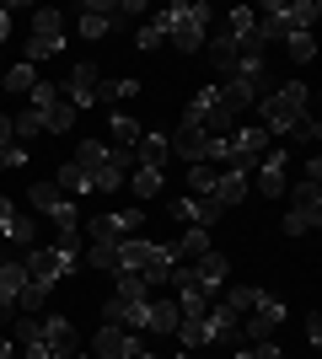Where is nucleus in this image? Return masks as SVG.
Here are the masks:
<instances>
[{
    "instance_id": "40",
    "label": "nucleus",
    "mask_w": 322,
    "mask_h": 359,
    "mask_svg": "<svg viewBox=\"0 0 322 359\" xmlns=\"http://www.w3.org/2000/svg\"><path fill=\"white\" fill-rule=\"evenodd\" d=\"M107 135L119 140L123 150H135V140H140V123L129 118V113H113V123H107Z\"/></svg>"
},
{
    "instance_id": "43",
    "label": "nucleus",
    "mask_w": 322,
    "mask_h": 359,
    "mask_svg": "<svg viewBox=\"0 0 322 359\" xmlns=\"http://www.w3.org/2000/svg\"><path fill=\"white\" fill-rule=\"evenodd\" d=\"M140 91V81H129V75H123V81H97V102H119V97H135Z\"/></svg>"
},
{
    "instance_id": "9",
    "label": "nucleus",
    "mask_w": 322,
    "mask_h": 359,
    "mask_svg": "<svg viewBox=\"0 0 322 359\" xmlns=\"http://www.w3.org/2000/svg\"><path fill=\"white\" fill-rule=\"evenodd\" d=\"M32 210H43L48 220H54V236H70V231H81V215L76 204L54 188V182H32Z\"/></svg>"
},
{
    "instance_id": "55",
    "label": "nucleus",
    "mask_w": 322,
    "mask_h": 359,
    "mask_svg": "<svg viewBox=\"0 0 322 359\" xmlns=\"http://www.w3.org/2000/svg\"><path fill=\"white\" fill-rule=\"evenodd\" d=\"M70 359H86V354H70Z\"/></svg>"
},
{
    "instance_id": "8",
    "label": "nucleus",
    "mask_w": 322,
    "mask_h": 359,
    "mask_svg": "<svg viewBox=\"0 0 322 359\" xmlns=\"http://www.w3.org/2000/svg\"><path fill=\"white\" fill-rule=\"evenodd\" d=\"M135 231H145V210H113V215H97V220L81 225V236L86 241H129Z\"/></svg>"
},
{
    "instance_id": "56",
    "label": "nucleus",
    "mask_w": 322,
    "mask_h": 359,
    "mask_svg": "<svg viewBox=\"0 0 322 359\" xmlns=\"http://www.w3.org/2000/svg\"><path fill=\"white\" fill-rule=\"evenodd\" d=\"M177 359H188V354H177Z\"/></svg>"
},
{
    "instance_id": "27",
    "label": "nucleus",
    "mask_w": 322,
    "mask_h": 359,
    "mask_svg": "<svg viewBox=\"0 0 322 359\" xmlns=\"http://www.w3.org/2000/svg\"><path fill=\"white\" fill-rule=\"evenodd\" d=\"M215 107H220V86H199V91H194V102L183 107V123H210Z\"/></svg>"
},
{
    "instance_id": "31",
    "label": "nucleus",
    "mask_w": 322,
    "mask_h": 359,
    "mask_svg": "<svg viewBox=\"0 0 322 359\" xmlns=\"http://www.w3.org/2000/svg\"><path fill=\"white\" fill-rule=\"evenodd\" d=\"M54 188H60V194L70 198V204H76V198H86V194H92V182H86V172H81L76 161H70V166H60V172H54Z\"/></svg>"
},
{
    "instance_id": "10",
    "label": "nucleus",
    "mask_w": 322,
    "mask_h": 359,
    "mask_svg": "<svg viewBox=\"0 0 322 359\" xmlns=\"http://www.w3.org/2000/svg\"><path fill=\"white\" fill-rule=\"evenodd\" d=\"M279 322H285V300L269 295V290H258V306H253V316H247L236 332H242L247 344H269V332H274Z\"/></svg>"
},
{
    "instance_id": "23",
    "label": "nucleus",
    "mask_w": 322,
    "mask_h": 359,
    "mask_svg": "<svg viewBox=\"0 0 322 359\" xmlns=\"http://www.w3.org/2000/svg\"><path fill=\"white\" fill-rule=\"evenodd\" d=\"M76 27H81V38H107V32L119 27V11L113 6H81Z\"/></svg>"
},
{
    "instance_id": "6",
    "label": "nucleus",
    "mask_w": 322,
    "mask_h": 359,
    "mask_svg": "<svg viewBox=\"0 0 322 359\" xmlns=\"http://www.w3.org/2000/svg\"><path fill=\"white\" fill-rule=\"evenodd\" d=\"M76 263H81V252H65V247H27V257H22L27 279H32V285H43V290H54L60 279H70Z\"/></svg>"
},
{
    "instance_id": "17",
    "label": "nucleus",
    "mask_w": 322,
    "mask_h": 359,
    "mask_svg": "<svg viewBox=\"0 0 322 359\" xmlns=\"http://www.w3.org/2000/svg\"><path fill=\"white\" fill-rule=\"evenodd\" d=\"M263 97V81H247V75H231L226 86H220V107H226L231 118H242L247 107H258Z\"/></svg>"
},
{
    "instance_id": "54",
    "label": "nucleus",
    "mask_w": 322,
    "mask_h": 359,
    "mask_svg": "<svg viewBox=\"0 0 322 359\" xmlns=\"http://www.w3.org/2000/svg\"><path fill=\"white\" fill-rule=\"evenodd\" d=\"M226 359H253V348H236V354H226Z\"/></svg>"
},
{
    "instance_id": "35",
    "label": "nucleus",
    "mask_w": 322,
    "mask_h": 359,
    "mask_svg": "<svg viewBox=\"0 0 322 359\" xmlns=\"http://www.w3.org/2000/svg\"><path fill=\"white\" fill-rule=\"evenodd\" d=\"M226 32L236 38V43H247V38L258 32V11H253V6H236V11H226Z\"/></svg>"
},
{
    "instance_id": "12",
    "label": "nucleus",
    "mask_w": 322,
    "mask_h": 359,
    "mask_svg": "<svg viewBox=\"0 0 322 359\" xmlns=\"http://www.w3.org/2000/svg\"><path fill=\"white\" fill-rule=\"evenodd\" d=\"M167 145H172V161H188V166L210 161V129L204 123H177L167 135Z\"/></svg>"
},
{
    "instance_id": "32",
    "label": "nucleus",
    "mask_w": 322,
    "mask_h": 359,
    "mask_svg": "<svg viewBox=\"0 0 322 359\" xmlns=\"http://www.w3.org/2000/svg\"><path fill=\"white\" fill-rule=\"evenodd\" d=\"M317 225H322V204H317V210H301V204H290V215L279 220V231H285V236H307V231H317Z\"/></svg>"
},
{
    "instance_id": "42",
    "label": "nucleus",
    "mask_w": 322,
    "mask_h": 359,
    "mask_svg": "<svg viewBox=\"0 0 322 359\" xmlns=\"http://www.w3.org/2000/svg\"><path fill=\"white\" fill-rule=\"evenodd\" d=\"M210 188H215V166L210 161L188 166V194H194V198H210Z\"/></svg>"
},
{
    "instance_id": "11",
    "label": "nucleus",
    "mask_w": 322,
    "mask_h": 359,
    "mask_svg": "<svg viewBox=\"0 0 322 359\" xmlns=\"http://www.w3.org/2000/svg\"><path fill=\"white\" fill-rule=\"evenodd\" d=\"M60 97L76 107V113L97 107V65L92 60H76V65H70V75H65V86H60Z\"/></svg>"
},
{
    "instance_id": "2",
    "label": "nucleus",
    "mask_w": 322,
    "mask_h": 359,
    "mask_svg": "<svg viewBox=\"0 0 322 359\" xmlns=\"http://www.w3.org/2000/svg\"><path fill=\"white\" fill-rule=\"evenodd\" d=\"M301 118H311V91L301 86V81H285L279 91L258 97V129L269 140H274V135H290Z\"/></svg>"
},
{
    "instance_id": "28",
    "label": "nucleus",
    "mask_w": 322,
    "mask_h": 359,
    "mask_svg": "<svg viewBox=\"0 0 322 359\" xmlns=\"http://www.w3.org/2000/svg\"><path fill=\"white\" fill-rule=\"evenodd\" d=\"M167 247H172V257H199V252H210V231L204 225H183V236H172Z\"/></svg>"
},
{
    "instance_id": "21",
    "label": "nucleus",
    "mask_w": 322,
    "mask_h": 359,
    "mask_svg": "<svg viewBox=\"0 0 322 359\" xmlns=\"http://www.w3.org/2000/svg\"><path fill=\"white\" fill-rule=\"evenodd\" d=\"M188 273H194V279H199V285H204V290L215 295V290L226 285L231 263H226V252H215V247H210V252H199V257H194V269H188Z\"/></svg>"
},
{
    "instance_id": "29",
    "label": "nucleus",
    "mask_w": 322,
    "mask_h": 359,
    "mask_svg": "<svg viewBox=\"0 0 322 359\" xmlns=\"http://www.w3.org/2000/svg\"><path fill=\"white\" fill-rule=\"evenodd\" d=\"M32 86H38V70H32L27 60H16L11 70H0V91H11V97H27Z\"/></svg>"
},
{
    "instance_id": "36",
    "label": "nucleus",
    "mask_w": 322,
    "mask_h": 359,
    "mask_svg": "<svg viewBox=\"0 0 322 359\" xmlns=\"http://www.w3.org/2000/svg\"><path fill=\"white\" fill-rule=\"evenodd\" d=\"M32 38H60L65 43V11H54V6L32 11Z\"/></svg>"
},
{
    "instance_id": "1",
    "label": "nucleus",
    "mask_w": 322,
    "mask_h": 359,
    "mask_svg": "<svg viewBox=\"0 0 322 359\" xmlns=\"http://www.w3.org/2000/svg\"><path fill=\"white\" fill-rule=\"evenodd\" d=\"M76 166L86 172L92 194H119L123 182H129V172H135V150H123V145H97V140H81V145H76Z\"/></svg>"
},
{
    "instance_id": "50",
    "label": "nucleus",
    "mask_w": 322,
    "mask_h": 359,
    "mask_svg": "<svg viewBox=\"0 0 322 359\" xmlns=\"http://www.w3.org/2000/svg\"><path fill=\"white\" fill-rule=\"evenodd\" d=\"M253 359H285V354H279L274 344H258V348H253Z\"/></svg>"
},
{
    "instance_id": "16",
    "label": "nucleus",
    "mask_w": 322,
    "mask_h": 359,
    "mask_svg": "<svg viewBox=\"0 0 322 359\" xmlns=\"http://www.w3.org/2000/svg\"><path fill=\"white\" fill-rule=\"evenodd\" d=\"M285 177H290V150H279V145H274V150L258 161V194H263V198H279L285 188H290Z\"/></svg>"
},
{
    "instance_id": "25",
    "label": "nucleus",
    "mask_w": 322,
    "mask_h": 359,
    "mask_svg": "<svg viewBox=\"0 0 322 359\" xmlns=\"http://www.w3.org/2000/svg\"><path fill=\"white\" fill-rule=\"evenodd\" d=\"M183 311H177V300H145V332H177Z\"/></svg>"
},
{
    "instance_id": "33",
    "label": "nucleus",
    "mask_w": 322,
    "mask_h": 359,
    "mask_svg": "<svg viewBox=\"0 0 322 359\" xmlns=\"http://www.w3.org/2000/svg\"><path fill=\"white\" fill-rule=\"evenodd\" d=\"M113 300L140 306V300H151V290H145V279H140V273H113Z\"/></svg>"
},
{
    "instance_id": "47",
    "label": "nucleus",
    "mask_w": 322,
    "mask_h": 359,
    "mask_svg": "<svg viewBox=\"0 0 322 359\" xmlns=\"http://www.w3.org/2000/svg\"><path fill=\"white\" fill-rule=\"evenodd\" d=\"M135 43H140V48H161V43H167V32L156 27V22H140V32H135Z\"/></svg>"
},
{
    "instance_id": "34",
    "label": "nucleus",
    "mask_w": 322,
    "mask_h": 359,
    "mask_svg": "<svg viewBox=\"0 0 322 359\" xmlns=\"http://www.w3.org/2000/svg\"><path fill=\"white\" fill-rule=\"evenodd\" d=\"M123 188H129V194H135L140 204H145V198H156V194H161V172H151V166H135Z\"/></svg>"
},
{
    "instance_id": "19",
    "label": "nucleus",
    "mask_w": 322,
    "mask_h": 359,
    "mask_svg": "<svg viewBox=\"0 0 322 359\" xmlns=\"http://www.w3.org/2000/svg\"><path fill=\"white\" fill-rule=\"evenodd\" d=\"M32 236H38V225H32V215L11 210V198L0 194V241H11V247H32Z\"/></svg>"
},
{
    "instance_id": "15",
    "label": "nucleus",
    "mask_w": 322,
    "mask_h": 359,
    "mask_svg": "<svg viewBox=\"0 0 322 359\" xmlns=\"http://www.w3.org/2000/svg\"><path fill=\"white\" fill-rule=\"evenodd\" d=\"M220 215H226V210H220L215 198H194V194L172 198V220H177V225H204V231H215Z\"/></svg>"
},
{
    "instance_id": "39",
    "label": "nucleus",
    "mask_w": 322,
    "mask_h": 359,
    "mask_svg": "<svg viewBox=\"0 0 322 359\" xmlns=\"http://www.w3.org/2000/svg\"><path fill=\"white\" fill-rule=\"evenodd\" d=\"M43 306H48V290L27 279V290L16 295V311H22V316H43Z\"/></svg>"
},
{
    "instance_id": "44",
    "label": "nucleus",
    "mask_w": 322,
    "mask_h": 359,
    "mask_svg": "<svg viewBox=\"0 0 322 359\" xmlns=\"http://www.w3.org/2000/svg\"><path fill=\"white\" fill-rule=\"evenodd\" d=\"M11 135H16V140H38V135H43V118H38L32 107H22V113L11 118Z\"/></svg>"
},
{
    "instance_id": "53",
    "label": "nucleus",
    "mask_w": 322,
    "mask_h": 359,
    "mask_svg": "<svg viewBox=\"0 0 322 359\" xmlns=\"http://www.w3.org/2000/svg\"><path fill=\"white\" fill-rule=\"evenodd\" d=\"M123 359H156V354H145V348H140V338H135V344L123 348Z\"/></svg>"
},
{
    "instance_id": "46",
    "label": "nucleus",
    "mask_w": 322,
    "mask_h": 359,
    "mask_svg": "<svg viewBox=\"0 0 322 359\" xmlns=\"http://www.w3.org/2000/svg\"><path fill=\"white\" fill-rule=\"evenodd\" d=\"M290 140H295V145H317V140H322V123H317V118H301V123L290 129Z\"/></svg>"
},
{
    "instance_id": "52",
    "label": "nucleus",
    "mask_w": 322,
    "mask_h": 359,
    "mask_svg": "<svg viewBox=\"0 0 322 359\" xmlns=\"http://www.w3.org/2000/svg\"><path fill=\"white\" fill-rule=\"evenodd\" d=\"M6 38H11V11L0 6V43H6Z\"/></svg>"
},
{
    "instance_id": "7",
    "label": "nucleus",
    "mask_w": 322,
    "mask_h": 359,
    "mask_svg": "<svg viewBox=\"0 0 322 359\" xmlns=\"http://www.w3.org/2000/svg\"><path fill=\"white\" fill-rule=\"evenodd\" d=\"M27 107L43 118V135H65V129L76 123V107L60 97V86H54V81H38V86L27 91Z\"/></svg>"
},
{
    "instance_id": "13",
    "label": "nucleus",
    "mask_w": 322,
    "mask_h": 359,
    "mask_svg": "<svg viewBox=\"0 0 322 359\" xmlns=\"http://www.w3.org/2000/svg\"><path fill=\"white\" fill-rule=\"evenodd\" d=\"M167 285H172V300H177V311H183V316H204V311H210V290H204L188 269H172Z\"/></svg>"
},
{
    "instance_id": "18",
    "label": "nucleus",
    "mask_w": 322,
    "mask_h": 359,
    "mask_svg": "<svg viewBox=\"0 0 322 359\" xmlns=\"http://www.w3.org/2000/svg\"><path fill=\"white\" fill-rule=\"evenodd\" d=\"M38 322H43V344H48V359H70V354H81L76 348V327H70V316H38Z\"/></svg>"
},
{
    "instance_id": "30",
    "label": "nucleus",
    "mask_w": 322,
    "mask_h": 359,
    "mask_svg": "<svg viewBox=\"0 0 322 359\" xmlns=\"http://www.w3.org/2000/svg\"><path fill=\"white\" fill-rule=\"evenodd\" d=\"M177 338H183V348H204V344H215L210 311H204V316H183V322H177Z\"/></svg>"
},
{
    "instance_id": "3",
    "label": "nucleus",
    "mask_w": 322,
    "mask_h": 359,
    "mask_svg": "<svg viewBox=\"0 0 322 359\" xmlns=\"http://www.w3.org/2000/svg\"><path fill=\"white\" fill-rule=\"evenodd\" d=\"M172 269H177V257H172L167 241H145V236L119 241V273H140V279H145V290L167 285Z\"/></svg>"
},
{
    "instance_id": "37",
    "label": "nucleus",
    "mask_w": 322,
    "mask_h": 359,
    "mask_svg": "<svg viewBox=\"0 0 322 359\" xmlns=\"http://www.w3.org/2000/svg\"><path fill=\"white\" fill-rule=\"evenodd\" d=\"M60 48H65L60 38H27V43H22V60H27L32 70H38V65H43V60H54Z\"/></svg>"
},
{
    "instance_id": "48",
    "label": "nucleus",
    "mask_w": 322,
    "mask_h": 359,
    "mask_svg": "<svg viewBox=\"0 0 322 359\" xmlns=\"http://www.w3.org/2000/svg\"><path fill=\"white\" fill-rule=\"evenodd\" d=\"M22 161H27L22 145H0V172H11V166H22Z\"/></svg>"
},
{
    "instance_id": "51",
    "label": "nucleus",
    "mask_w": 322,
    "mask_h": 359,
    "mask_svg": "<svg viewBox=\"0 0 322 359\" xmlns=\"http://www.w3.org/2000/svg\"><path fill=\"white\" fill-rule=\"evenodd\" d=\"M0 145H11V113H0Z\"/></svg>"
},
{
    "instance_id": "49",
    "label": "nucleus",
    "mask_w": 322,
    "mask_h": 359,
    "mask_svg": "<svg viewBox=\"0 0 322 359\" xmlns=\"http://www.w3.org/2000/svg\"><path fill=\"white\" fill-rule=\"evenodd\" d=\"M301 172H307L301 182H322V161H317V156H307V166H301Z\"/></svg>"
},
{
    "instance_id": "20",
    "label": "nucleus",
    "mask_w": 322,
    "mask_h": 359,
    "mask_svg": "<svg viewBox=\"0 0 322 359\" xmlns=\"http://www.w3.org/2000/svg\"><path fill=\"white\" fill-rule=\"evenodd\" d=\"M204 54H210V65H215L220 75H226V81L236 75V65H242V43H236V38H231L226 27L215 32V38H204Z\"/></svg>"
},
{
    "instance_id": "41",
    "label": "nucleus",
    "mask_w": 322,
    "mask_h": 359,
    "mask_svg": "<svg viewBox=\"0 0 322 359\" xmlns=\"http://www.w3.org/2000/svg\"><path fill=\"white\" fill-rule=\"evenodd\" d=\"M220 306H226V311H236V316H242V311H253V306H258V290H253V285H231Z\"/></svg>"
},
{
    "instance_id": "4",
    "label": "nucleus",
    "mask_w": 322,
    "mask_h": 359,
    "mask_svg": "<svg viewBox=\"0 0 322 359\" xmlns=\"http://www.w3.org/2000/svg\"><path fill=\"white\" fill-rule=\"evenodd\" d=\"M210 16H215L210 6H204V0H194V6H167V11L151 16V22L167 32V43L177 48V54H199L204 38H210V32H204V27H210Z\"/></svg>"
},
{
    "instance_id": "45",
    "label": "nucleus",
    "mask_w": 322,
    "mask_h": 359,
    "mask_svg": "<svg viewBox=\"0 0 322 359\" xmlns=\"http://www.w3.org/2000/svg\"><path fill=\"white\" fill-rule=\"evenodd\" d=\"M285 194H290L295 204H301V210H317V204H322V194H317V182H295V188H285Z\"/></svg>"
},
{
    "instance_id": "38",
    "label": "nucleus",
    "mask_w": 322,
    "mask_h": 359,
    "mask_svg": "<svg viewBox=\"0 0 322 359\" xmlns=\"http://www.w3.org/2000/svg\"><path fill=\"white\" fill-rule=\"evenodd\" d=\"M279 43L290 48V60H295V65H307V60H317V38H311V32H285V38H279Z\"/></svg>"
},
{
    "instance_id": "5",
    "label": "nucleus",
    "mask_w": 322,
    "mask_h": 359,
    "mask_svg": "<svg viewBox=\"0 0 322 359\" xmlns=\"http://www.w3.org/2000/svg\"><path fill=\"white\" fill-rule=\"evenodd\" d=\"M317 16H322V6L317 0H269L258 11V38L263 43H274V38H285V32H311L317 27Z\"/></svg>"
},
{
    "instance_id": "26",
    "label": "nucleus",
    "mask_w": 322,
    "mask_h": 359,
    "mask_svg": "<svg viewBox=\"0 0 322 359\" xmlns=\"http://www.w3.org/2000/svg\"><path fill=\"white\" fill-rule=\"evenodd\" d=\"M81 257H86V269H97V273H119V241H86Z\"/></svg>"
},
{
    "instance_id": "14",
    "label": "nucleus",
    "mask_w": 322,
    "mask_h": 359,
    "mask_svg": "<svg viewBox=\"0 0 322 359\" xmlns=\"http://www.w3.org/2000/svg\"><path fill=\"white\" fill-rule=\"evenodd\" d=\"M247 194H253V172H242V166H220V172H215L210 198L220 204V210H236Z\"/></svg>"
},
{
    "instance_id": "24",
    "label": "nucleus",
    "mask_w": 322,
    "mask_h": 359,
    "mask_svg": "<svg viewBox=\"0 0 322 359\" xmlns=\"http://www.w3.org/2000/svg\"><path fill=\"white\" fill-rule=\"evenodd\" d=\"M135 344V332H123V327H97V338H92V359H123V348Z\"/></svg>"
},
{
    "instance_id": "22",
    "label": "nucleus",
    "mask_w": 322,
    "mask_h": 359,
    "mask_svg": "<svg viewBox=\"0 0 322 359\" xmlns=\"http://www.w3.org/2000/svg\"><path fill=\"white\" fill-rule=\"evenodd\" d=\"M167 161H172V145H167V135H140V140H135V166L167 172Z\"/></svg>"
}]
</instances>
